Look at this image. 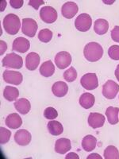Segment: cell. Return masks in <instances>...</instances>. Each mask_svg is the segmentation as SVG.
<instances>
[{
    "instance_id": "obj_1",
    "label": "cell",
    "mask_w": 119,
    "mask_h": 159,
    "mask_svg": "<svg viewBox=\"0 0 119 159\" xmlns=\"http://www.w3.org/2000/svg\"><path fill=\"white\" fill-rule=\"evenodd\" d=\"M83 54L88 61L95 62L101 59L103 57V49L100 44L97 42H90L85 45Z\"/></svg>"
},
{
    "instance_id": "obj_2",
    "label": "cell",
    "mask_w": 119,
    "mask_h": 159,
    "mask_svg": "<svg viewBox=\"0 0 119 159\" xmlns=\"http://www.w3.org/2000/svg\"><path fill=\"white\" fill-rule=\"evenodd\" d=\"M21 22L20 18L15 14H9L3 19V27L6 32L11 35H15L19 31Z\"/></svg>"
},
{
    "instance_id": "obj_3",
    "label": "cell",
    "mask_w": 119,
    "mask_h": 159,
    "mask_svg": "<svg viewBox=\"0 0 119 159\" xmlns=\"http://www.w3.org/2000/svg\"><path fill=\"white\" fill-rule=\"evenodd\" d=\"M2 66L6 68H12V69H20L23 65V60L21 56L15 54L14 52L8 53L2 59Z\"/></svg>"
},
{
    "instance_id": "obj_4",
    "label": "cell",
    "mask_w": 119,
    "mask_h": 159,
    "mask_svg": "<svg viewBox=\"0 0 119 159\" xmlns=\"http://www.w3.org/2000/svg\"><path fill=\"white\" fill-rule=\"evenodd\" d=\"M92 25V19L88 14L83 13L79 15L75 21V26L78 30L86 32L89 30Z\"/></svg>"
},
{
    "instance_id": "obj_5",
    "label": "cell",
    "mask_w": 119,
    "mask_h": 159,
    "mask_svg": "<svg viewBox=\"0 0 119 159\" xmlns=\"http://www.w3.org/2000/svg\"><path fill=\"white\" fill-rule=\"evenodd\" d=\"M57 12L53 7L50 6L44 7L40 11V17L41 19L45 23H53L57 19Z\"/></svg>"
},
{
    "instance_id": "obj_6",
    "label": "cell",
    "mask_w": 119,
    "mask_h": 159,
    "mask_svg": "<svg viewBox=\"0 0 119 159\" xmlns=\"http://www.w3.org/2000/svg\"><path fill=\"white\" fill-rule=\"evenodd\" d=\"M81 85L87 90L91 91L99 87V81L95 73H87L83 75L80 80Z\"/></svg>"
},
{
    "instance_id": "obj_7",
    "label": "cell",
    "mask_w": 119,
    "mask_h": 159,
    "mask_svg": "<svg viewBox=\"0 0 119 159\" xmlns=\"http://www.w3.org/2000/svg\"><path fill=\"white\" fill-rule=\"evenodd\" d=\"M119 92V85L113 80H107L103 84V95L108 99H114Z\"/></svg>"
},
{
    "instance_id": "obj_8",
    "label": "cell",
    "mask_w": 119,
    "mask_h": 159,
    "mask_svg": "<svg viewBox=\"0 0 119 159\" xmlns=\"http://www.w3.org/2000/svg\"><path fill=\"white\" fill-rule=\"evenodd\" d=\"M37 30V23L33 18H23L22 31L24 34L33 38Z\"/></svg>"
},
{
    "instance_id": "obj_9",
    "label": "cell",
    "mask_w": 119,
    "mask_h": 159,
    "mask_svg": "<svg viewBox=\"0 0 119 159\" xmlns=\"http://www.w3.org/2000/svg\"><path fill=\"white\" fill-rule=\"evenodd\" d=\"M72 62V57L68 52L61 51L59 52L55 57V63L56 67L60 69H64L68 67Z\"/></svg>"
},
{
    "instance_id": "obj_10",
    "label": "cell",
    "mask_w": 119,
    "mask_h": 159,
    "mask_svg": "<svg viewBox=\"0 0 119 159\" xmlns=\"http://www.w3.org/2000/svg\"><path fill=\"white\" fill-rule=\"evenodd\" d=\"M3 79L5 82L14 85H18L22 82L23 76L22 73L16 71L6 70L3 72Z\"/></svg>"
},
{
    "instance_id": "obj_11",
    "label": "cell",
    "mask_w": 119,
    "mask_h": 159,
    "mask_svg": "<svg viewBox=\"0 0 119 159\" xmlns=\"http://www.w3.org/2000/svg\"><path fill=\"white\" fill-rule=\"evenodd\" d=\"M79 8L76 2H67L62 6L61 14L65 18L71 19L77 14Z\"/></svg>"
},
{
    "instance_id": "obj_12",
    "label": "cell",
    "mask_w": 119,
    "mask_h": 159,
    "mask_svg": "<svg viewBox=\"0 0 119 159\" xmlns=\"http://www.w3.org/2000/svg\"><path fill=\"white\" fill-rule=\"evenodd\" d=\"M29 47H30V43H29V40L22 38V37H19V38H16L13 42V50L21 52V53L27 52L29 50Z\"/></svg>"
},
{
    "instance_id": "obj_13",
    "label": "cell",
    "mask_w": 119,
    "mask_h": 159,
    "mask_svg": "<svg viewBox=\"0 0 119 159\" xmlns=\"http://www.w3.org/2000/svg\"><path fill=\"white\" fill-rule=\"evenodd\" d=\"M32 136L28 130L25 129L19 130L15 133V141L20 146H27L30 143Z\"/></svg>"
},
{
    "instance_id": "obj_14",
    "label": "cell",
    "mask_w": 119,
    "mask_h": 159,
    "mask_svg": "<svg viewBox=\"0 0 119 159\" xmlns=\"http://www.w3.org/2000/svg\"><path fill=\"white\" fill-rule=\"evenodd\" d=\"M105 120H106V119H105L103 115L95 113H95L92 112L89 115L88 124L92 128H99V127H102L104 125Z\"/></svg>"
},
{
    "instance_id": "obj_15",
    "label": "cell",
    "mask_w": 119,
    "mask_h": 159,
    "mask_svg": "<svg viewBox=\"0 0 119 159\" xmlns=\"http://www.w3.org/2000/svg\"><path fill=\"white\" fill-rule=\"evenodd\" d=\"M72 148L68 139H60L55 143V151L60 154H64Z\"/></svg>"
},
{
    "instance_id": "obj_16",
    "label": "cell",
    "mask_w": 119,
    "mask_h": 159,
    "mask_svg": "<svg viewBox=\"0 0 119 159\" xmlns=\"http://www.w3.org/2000/svg\"><path fill=\"white\" fill-rule=\"evenodd\" d=\"M40 64V56L34 52H29L25 58V66L27 69L33 71L38 67Z\"/></svg>"
},
{
    "instance_id": "obj_17",
    "label": "cell",
    "mask_w": 119,
    "mask_h": 159,
    "mask_svg": "<svg viewBox=\"0 0 119 159\" xmlns=\"http://www.w3.org/2000/svg\"><path fill=\"white\" fill-rule=\"evenodd\" d=\"M52 92L56 97H63L66 96L68 92V86L65 82L58 81L52 85Z\"/></svg>"
},
{
    "instance_id": "obj_18",
    "label": "cell",
    "mask_w": 119,
    "mask_h": 159,
    "mask_svg": "<svg viewBox=\"0 0 119 159\" xmlns=\"http://www.w3.org/2000/svg\"><path fill=\"white\" fill-rule=\"evenodd\" d=\"M5 123L9 128L18 129L22 125V120L19 115L17 113H12L7 117Z\"/></svg>"
},
{
    "instance_id": "obj_19",
    "label": "cell",
    "mask_w": 119,
    "mask_h": 159,
    "mask_svg": "<svg viewBox=\"0 0 119 159\" xmlns=\"http://www.w3.org/2000/svg\"><path fill=\"white\" fill-rule=\"evenodd\" d=\"M14 105H15V109L19 112L20 114L22 115L28 114L31 108L30 102L27 99H25V98L18 99L17 101H15Z\"/></svg>"
},
{
    "instance_id": "obj_20",
    "label": "cell",
    "mask_w": 119,
    "mask_h": 159,
    "mask_svg": "<svg viewBox=\"0 0 119 159\" xmlns=\"http://www.w3.org/2000/svg\"><path fill=\"white\" fill-rule=\"evenodd\" d=\"M95 101V98L94 95L88 93V92H85L79 97V104L81 105V107H83V108L89 109L93 107Z\"/></svg>"
},
{
    "instance_id": "obj_21",
    "label": "cell",
    "mask_w": 119,
    "mask_h": 159,
    "mask_svg": "<svg viewBox=\"0 0 119 159\" xmlns=\"http://www.w3.org/2000/svg\"><path fill=\"white\" fill-rule=\"evenodd\" d=\"M96 143H97L96 138L91 134H87L82 140V147L85 151L90 152L95 150L96 147Z\"/></svg>"
},
{
    "instance_id": "obj_22",
    "label": "cell",
    "mask_w": 119,
    "mask_h": 159,
    "mask_svg": "<svg viewBox=\"0 0 119 159\" xmlns=\"http://www.w3.org/2000/svg\"><path fill=\"white\" fill-rule=\"evenodd\" d=\"M109 29V23L107 20L99 18L95 22L94 30L99 35H103L107 34Z\"/></svg>"
},
{
    "instance_id": "obj_23",
    "label": "cell",
    "mask_w": 119,
    "mask_h": 159,
    "mask_svg": "<svg viewBox=\"0 0 119 159\" xmlns=\"http://www.w3.org/2000/svg\"><path fill=\"white\" fill-rule=\"evenodd\" d=\"M55 66L51 61L44 62L40 67V73L45 77H49L54 74Z\"/></svg>"
},
{
    "instance_id": "obj_24",
    "label": "cell",
    "mask_w": 119,
    "mask_h": 159,
    "mask_svg": "<svg viewBox=\"0 0 119 159\" xmlns=\"http://www.w3.org/2000/svg\"><path fill=\"white\" fill-rule=\"evenodd\" d=\"M119 108L118 107H109L106 111V115H107V120L109 123L112 125L117 124L119 122L118 119Z\"/></svg>"
},
{
    "instance_id": "obj_25",
    "label": "cell",
    "mask_w": 119,
    "mask_h": 159,
    "mask_svg": "<svg viewBox=\"0 0 119 159\" xmlns=\"http://www.w3.org/2000/svg\"><path fill=\"white\" fill-rule=\"evenodd\" d=\"M49 132L52 135L57 136L61 134L64 131V127L62 124L58 121H50L47 125Z\"/></svg>"
},
{
    "instance_id": "obj_26",
    "label": "cell",
    "mask_w": 119,
    "mask_h": 159,
    "mask_svg": "<svg viewBox=\"0 0 119 159\" xmlns=\"http://www.w3.org/2000/svg\"><path fill=\"white\" fill-rule=\"evenodd\" d=\"M19 96V91L18 89L12 86H7L4 89L3 96L8 101H14L16 99H18Z\"/></svg>"
},
{
    "instance_id": "obj_27",
    "label": "cell",
    "mask_w": 119,
    "mask_h": 159,
    "mask_svg": "<svg viewBox=\"0 0 119 159\" xmlns=\"http://www.w3.org/2000/svg\"><path fill=\"white\" fill-rule=\"evenodd\" d=\"M105 159H119V151L114 146H109L104 150Z\"/></svg>"
},
{
    "instance_id": "obj_28",
    "label": "cell",
    "mask_w": 119,
    "mask_h": 159,
    "mask_svg": "<svg viewBox=\"0 0 119 159\" xmlns=\"http://www.w3.org/2000/svg\"><path fill=\"white\" fill-rule=\"evenodd\" d=\"M52 32L49 29H43L38 34V39L44 43H48L52 40Z\"/></svg>"
},
{
    "instance_id": "obj_29",
    "label": "cell",
    "mask_w": 119,
    "mask_h": 159,
    "mask_svg": "<svg viewBox=\"0 0 119 159\" xmlns=\"http://www.w3.org/2000/svg\"><path fill=\"white\" fill-rule=\"evenodd\" d=\"M64 78L68 82H73L77 78V72L74 67H71L64 73Z\"/></svg>"
},
{
    "instance_id": "obj_30",
    "label": "cell",
    "mask_w": 119,
    "mask_h": 159,
    "mask_svg": "<svg viewBox=\"0 0 119 159\" xmlns=\"http://www.w3.org/2000/svg\"><path fill=\"white\" fill-rule=\"evenodd\" d=\"M11 136V131L4 128V127H0V143L1 144H5L9 142Z\"/></svg>"
},
{
    "instance_id": "obj_31",
    "label": "cell",
    "mask_w": 119,
    "mask_h": 159,
    "mask_svg": "<svg viewBox=\"0 0 119 159\" xmlns=\"http://www.w3.org/2000/svg\"><path fill=\"white\" fill-rule=\"evenodd\" d=\"M108 55L111 59L114 61L119 60V45H114L109 48Z\"/></svg>"
},
{
    "instance_id": "obj_32",
    "label": "cell",
    "mask_w": 119,
    "mask_h": 159,
    "mask_svg": "<svg viewBox=\"0 0 119 159\" xmlns=\"http://www.w3.org/2000/svg\"><path fill=\"white\" fill-rule=\"evenodd\" d=\"M44 116L47 119H54L58 116V112L54 107H49L45 110Z\"/></svg>"
},
{
    "instance_id": "obj_33",
    "label": "cell",
    "mask_w": 119,
    "mask_h": 159,
    "mask_svg": "<svg viewBox=\"0 0 119 159\" xmlns=\"http://www.w3.org/2000/svg\"><path fill=\"white\" fill-rule=\"evenodd\" d=\"M111 38L113 41L119 43V26L115 25L111 31Z\"/></svg>"
},
{
    "instance_id": "obj_34",
    "label": "cell",
    "mask_w": 119,
    "mask_h": 159,
    "mask_svg": "<svg viewBox=\"0 0 119 159\" xmlns=\"http://www.w3.org/2000/svg\"><path fill=\"white\" fill-rule=\"evenodd\" d=\"M45 4V1L43 0H30L29 2V5L33 7L35 10H37L41 5Z\"/></svg>"
},
{
    "instance_id": "obj_35",
    "label": "cell",
    "mask_w": 119,
    "mask_h": 159,
    "mask_svg": "<svg viewBox=\"0 0 119 159\" xmlns=\"http://www.w3.org/2000/svg\"><path fill=\"white\" fill-rule=\"evenodd\" d=\"M11 7L15 8V9H19L23 5V0H11L10 1Z\"/></svg>"
},
{
    "instance_id": "obj_36",
    "label": "cell",
    "mask_w": 119,
    "mask_h": 159,
    "mask_svg": "<svg viewBox=\"0 0 119 159\" xmlns=\"http://www.w3.org/2000/svg\"><path fill=\"white\" fill-rule=\"evenodd\" d=\"M0 45H1V52H0L1 54L0 55H2L5 52V51L7 50V45L3 41H0Z\"/></svg>"
},
{
    "instance_id": "obj_37",
    "label": "cell",
    "mask_w": 119,
    "mask_h": 159,
    "mask_svg": "<svg viewBox=\"0 0 119 159\" xmlns=\"http://www.w3.org/2000/svg\"><path fill=\"white\" fill-rule=\"evenodd\" d=\"M65 158L66 159H79V156L77 155L76 154H75V153H73V152H72V153H69L68 154L66 157H65Z\"/></svg>"
},
{
    "instance_id": "obj_38",
    "label": "cell",
    "mask_w": 119,
    "mask_h": 159,
    "mask_svg": "<svg viewBox=\"0 0 119 159\" xmlns=\"http://www.w3.org/2000/svg\"><path fill=\"white\" fill-rule=\"evenodd\" d=\"M87 159H90V158H99V159H102L103 157H101V156L99 155V154H90V155H89L88 157H87Z\"/></svg>"
},
{
    "instance_id": "obj_39",
    "label": "cell",
    "mask_w": 119,
    "mask_h": 159,
    "mask_svg": "<svg viewBox=\"0 0 119 159\" xmlns=\"http://www.w3.org/2000/svg\"><path fill=\"white\" fill-rule=\"evenodd\" d=\"M115 76L117 80L119 81V65L117 66V69L115 70Z\"/></svg>"
},
{
    "instance_id": "obj_40",
    "label": "cell",
    "mask_w": 119,
    "mask_h": 159,
    "mask_svg": "<svg viewBox=\"0 0 119 159\" xmlns=\"http://www.w3.org/2000/svg\"><path fill=\"white\" fill-rule=\"evenodd\" d=\"M1 3H2V7H1V11H4V8L6 7H7V1H2V2H1Z\"/></svg>"
}]
</instances>
